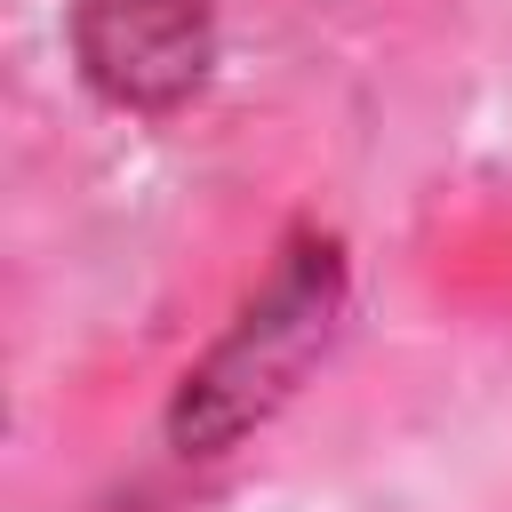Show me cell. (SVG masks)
Masks as SVG:
<instances>
[{"instance_id": "obj_1", "label": "cell", "mask_w": 512, "mask_h": 512, "mask_svg": "<svg viewBox=\"0 0 512 512\" xmlns=\"http://www.w3.org/2000/svg\"><path fill=\"white\" fill-rule=\"evenodd\" d=\"M72 48L112 104L168 112L208 80L216 24H208V0H80Z\"/></svg>"}]
</instances>
